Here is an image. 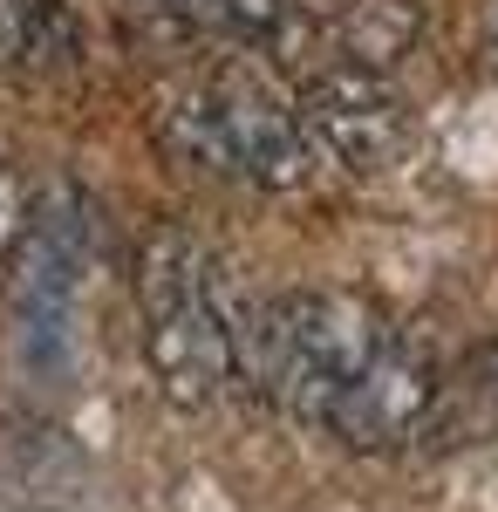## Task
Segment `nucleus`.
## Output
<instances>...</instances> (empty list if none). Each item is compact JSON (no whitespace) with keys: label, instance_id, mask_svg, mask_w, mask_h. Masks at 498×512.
<instances>
[{"label":"nucleus","instance_id":"nucleus-4","mask_svg":"<svg viewBox=\"0 0 498 512\" xmlns=\"http://www.w3.org/2000/svg\"><path fill=\"white\" fill-rule=\"evenodd\" d=\"M294 110H301V130H307V144H314V158L342 164L355 178L383 171L410 144V103H403V89L383 69H362V62H335V69L307 76Z\"/></svg>","mask_w":498,"mask_h":512},{"label":"nucleus","instance_id":"nucleus-3","mask_svg":"<svg viewBox=\"0 0 498 512\" xmlns=\"http://www.w3.org/2000/svg\"><path fill=\"white\" fill-rule=\"evenodd\" d=\"M171 151L192 164H212L226 178H246L260 192H294L314 171V144L301 130V110L260 62H226L171 103L164 123Z\"/></svg>","mask_w":498,"mask_h":512},{"label":"nucleus","instance_id":"nucleus-2","mask_svg":"<svg viewBox=\"0 0 498 512\" xmlns=\"http://www.w3.org/2000/svg\"><path fill=\"white\" fill-rule=\"evenodd\" d=\"M389 328L348 294H280L239 308V383L321 431L328 403Z\"/></svg>","mask_w":498,"mask_h":512},{"label":"nucleus","instance_id":"nucleus-5","mask_svg":"<svg viewBox=\"0 0 498 512\" xmlns=\"http://www.w3.org/2000/svg\"><path fill=\"white\" fill-rule=\"evenodd\" d=\"M430 403H437V369H430L410 342L383 335V342L369 349V362L335 390L321 431L335 437L342 451H396V444L423 437Z\"/></svg>","mask_w":498,"mask_h":512},{"label":"nucleus","instance_id":"nucleus-1","mask_svg":"<svg viewBox=\"0 0 498 512\" xmlns=\"http://www.w3.org/2000/svg\"><path fill=\"white\" fill-rule=\"evenodd\" d=\"M137 308H144V355L171 403L205 410L226 383H239V308L226 294L219 260L178 226H157L137 253Z\"/></svg>","mask_w":498,"mask_h":512},{"label":"nucleus","instance_id":"nucleus-6","mask_svg":"<svg viewBox=\"0 0 498 512\" xmlns=\"http://www.w3.org/2000/svg\"><path fill=\"white\" fill-rule=\"evenodd\" d=\"M328 21H335L342 62H362V69H383L417 41V7L410 0H342V14H328Z\"/></svg>","mask_w":498,"mask_h":512},{"label":"nucleus","instance_id":"nucleus-7","mask_svg":"<svg viewBox=\"0 0 498 512\" xmlns=\"http://www.w3.org/2000/svg\"><path fill=\"white\" fill-rule=\"evenodd\" d=\"M21 226H28V205H21V178H14V171L0 164V260L14 253Z\"/></svg>","mask_w":498,"mask_h":512}]
</instances>
